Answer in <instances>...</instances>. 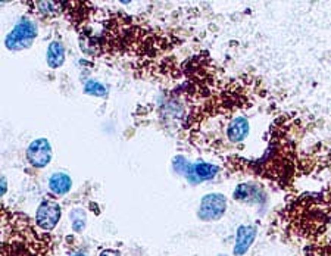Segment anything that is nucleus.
<instances>
[{"instance_id":"f257e3e1","label":"nucleus","mask_w":331,"mask_h":256,"mask_svg":"<svg viewBox=\"0 0 331 256\" xmlns=\"http://www.w3.org/2000/svg\"><path fill=\"white\" fill-rule=\"evenodd\" d=\"M37 35L36 25L31 23L30 19H21L12 28V31L8 34L5 40V46L12 52L24 50L33 45L34 38Z\"/></svg>"},{"instance_id":"f03ea898","label":"nucleus","mask_w":331,"mask_h":256,"mask_svg":"<svg viewBox=\"0 0 331 256\" xmlns=\"http://www.w3.org/2000/svg\"><path fill=\"white\" fill-rule=\"evenodd\" d=\"M227 210V199L219 193H211L202 199L199 208V218L202 221H216Z\"/></svg>"},{"instance_id":"7ed1b4c3","label":"nucleus","mask_w":331,"mask_h":256,"mask_svg":"<svg viewBox=\"0 0 331 256\" xmlns=\"http://www.w3.org/2000/svg\"><path fill=\"white\" fill-rule=\"evenodd\" d=\"M52 159V146L48 139L33 140L27 149V161L34 168H45Z\"/></svg>"},{"instance_id":"20e7f679","label":"nucleus","mask_w":331,"mask_h":256,"mask_svg":"<svg viewBox=\"0 0 331 256\" xmlns=\"http://www.w3.org/2000/svg\"><path fill=\"white\" fill-rule=\"evenodd\" d=\"M60 220V206L53 200H45L36 212V222L41 230H53Z\"/></svg>"},{"instance_id":"39448f33","label":"nucleus","mask_w":331,"mask_h":256,"mask_svg":"<svg viewBox=\"0 0 331 256\" xmlns=\"http://www.w3.org/2000/svg\"><path fill=\"white\" fill-rule=\"evenodd\" d=\"M256 237V228L253 225H240L237 228L236 246H234V255H245L252 246L253 240Z\"/></svg>"},{"instance_id":"423d86ee","label":"nucleus","mask_w":331,"mask_h":256,"mask_svg":"<svg viewBox=\"0 0 331 256\" xmlns=\"http://www.w3.org/2000/svg\"><path fill=\"white\" fill-rule=\"evenodd\" d=\"M228 139L233 143H238L249 134V121L245 117L234 118L227 130Z\"/></svg>"},{"instance_id":"0eeeda50","label":"nucleus","mask_w":331,"mask_h":256,"mask_svg":"<svg viewBox=\"0 0 331 256\" xmlns=\"http://www.w3.org/2000/svg\"><path fill=\"white\" fill-rule=\"evenodd\" d=\"M46 62L49 68L58 70L65 62V46L60 41H52L48 46V55H46Z\"/></svg>"},{"instance_id":"6e6552de","label":"nucleus","mask_w":331,"mask_h":256,"mask_svg":"<svg viewBox=\"0 0 331 256\" xmlns=\"http://www.w3.org/2000/svg\"><path fill=\"white\" fill-rule=\"evenodd\" d=\"M71 187L72 180L65 173H55L49 180V188L58 196L67 195L71 190Z\"/></svg>"},{"instance_id":"1a4fd4ad","label":"nucleus","mask_w":331,"mask_h":256,"mask_svg":"<svg viewBox=\"0 0 331 256\" xmlns=\"http://www.w3.org/2000/svg\"><path fill=\"white\" fill-rule=\"evenodd\" d=\"M234 199L241 200V202H260L262 200V193L256 186L253 184H241L236 188L234 191Z\"/></svg>"},{"instance_id":"9d476101","label":"nucleus","mask_w":331,"mask_h":256,"mask_svg":"<svg viewBox=\"0 0 331 256\" xmlns=\"http://www.w3.org/2000/svg\"><path fill=\"white\" fill-rule=\"evenodd\" d=\"M218 173V168L211 163L197 162L193 163V175H194V181H202V180H211Z\"/></svg>"},{"instance_id":"9b49d317","label":"nucleus","mask_w":331,"mask_h":256,"mask_svg":"<svg viewBox=\"0 0 331 256\" xmlns=\"http://www.w3.org/2000/svg\"><path fill=\"white\" fill-rule=\"evenodd\" d=\"M72 218V228L77 231V233H81L85 227V212L83 209H75L71 212Z\"/></svg>"},{"instance_id":"f8f14e48","label":"nucleus","mask_w":331,"mask_h":256,"mask_svg":"<svg viewBox=\"0 0 331 256\" xmlns=\"http://www.w3.org/2000/svg\"><path fill=\"white\" fill-rule=\"evenodd\" d=\"M84 93L92 94V96H105L106 94V89L103 84H100L96 80H90V81L85 82L84 86Z\"/></svg>"},{"instance_id":"ddd939ff","label":"nucleus","mask_w":331,"mask_h":256,"mask_svg":"<svg viewBox=\"0 0 331 256\" xmlns=\"http://www.w3.org/2000/svg\"><path fill=\"white\" fill-rule=\"evenodd\" d=\"M100 256H121V253L118 250H114V249H105V250H102Z\"/></svg>"},{"instance_id":"4468645a","label":"nucleus","mask_w":331,"mask_h":256,"mask_svg":"<svg viewBox=\"0 0 331 256\" xmlns=\"http://www.w3.org/2000/svg\"><path fill=\"white\" fill-rule=\"evenodd\" d=\"M6 193V178L5 177H2V196Z\"/></svg>"},{"instance_id":"2eb2a0df","label":"nucleus","mask_w":331,"mask_h":256,"mask_svg":"<svg viewBox=\"0 0 331 256\" xmlns=\"http://www.w3.org/2000/svg\"><path fill=\"white\" fill-rule=\"evenodd\" d=\"M71 256H85V255H83V253H75V255H71Z\"/></svg>"},{"instance_id":"dca6fc26","label":"nucleus","mask_w":331,"mask_h":256,"mask_svg":"<svg viewBox=\"0 0 331 256\" xmlns=\"http://www.w3.org/2000/svg\"><path fill=\"white\" fill-rule=\"evenodd\" d=\"M219 256H224V255H219Z\"/></svg>"}]
</instances>
